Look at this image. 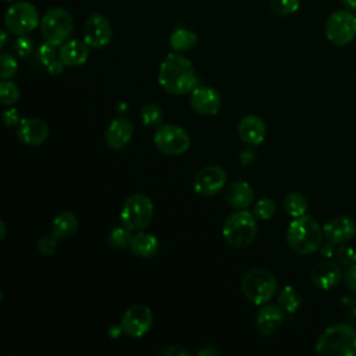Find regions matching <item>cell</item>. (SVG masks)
<instances>
[{
	"label": "cell",
	"mask_w": 356,
	"mask_h": 356,
	"mask_svg": "<svg viewBox=\"0 0 356 356\" xmlns=\"http://www.w3.org/2000/svg\"><path fill=\"white\" fill-rule=\"evenodd\" d=\"M277 278L270 271L259 267L249 270L241 281L243 296L256 306H261L271 300L277 293Z\"/></svg>",
	"instance_id": "cell-5"
},
{
	"label": "cell",
	"mask_w": 356,
	"mask_h": 356,
	"mask_svg": "<svg viewBox=\"0 0 356 356\" xmlns=\"http://www.w3.org/2000/svg\"><path fill=\"white\" fill-rule=\"evenodd\" d=\"M346 314H348V318L356 324V302H350L349 303V307L346 310Z\"/></svg>",
	"instance_id": "cell-41"
},
{
	"label": "cell",
	"mask_w": 356,
	"mask_h": 356,
	"mask_svg": "<svg viewBox=\"0 0 356 356\" xmlns=\"http://www.w3.org/2000/svg\"><path fill=\"white\" fill-rule=\"evenodd\" d=\"M282 323H284V310L280 307V305H273L268 302L261 305L254 318L257 331L266 337L275 334L282 325Z\"/></svg>",
	"instance_id": "cell-19"
},
{
	"label": "cell",
	"mask_w": 356,
	"mask_h": 356,
	"mask_svg": "<svg viewBox=\"0 0 356 356\" xmlns=\"http://www.w3.org/2000/svg\"><path fill=\"white\" fill-rule=\"evenodd\" d=\"M278 305L286 313H295L302 305L300 293L291 285L284 286L278 293Z\"/></svg>",
	"instance_id": "cell-27"
},
{
	"label": "cell",
	"mask_w": 356,
	"mask_h": 356,
	"mask_svg": "<svg viewBox=\"0 0 356 356\" xmlns=\"http://www.w3.org/2000/svg\"><path fill=\"white\" fill-rule=\"evenodd\" d=\"M157 81L167 93L175 96L189 95L199 85L192 61L177 51L164 57L159 67Z\"/></svg>",
	"instance_id": "cell-1"
},
{
	"label": "cell",
	"mask_w": 356,
	"mask_h": 356,
	"mask_svg": "<svg viewBox=\"0 0 356 356\" xmlns=\"http://www.w3.org/2000/svg\"><path fill=\"white\" fill-rule=\"evenodd\" d=\"M270 6L277 15L285 17L298 11L300 0H270Z\"/></svg>",
	"instance_id": "cell-32"
},
{
	"label": "cell",
	"mask_w": 356,
	"mask_h": 356,
	"mask_svg": "<svg viewBox=\"0 0 356 356\" xmlns=\"http://www.w3.org/2000/svg\"><path fill=\"white\" fill-rule=\"evenodd\" d=\"M74 28V19L71 14L61 8L53 7L44 13L40 19V31L44 42L53 46H61L68 40Z\"/></svg>",
	"instance_id": "cell-7"
},
{
	"label": "cell",
	"mask_w": 356,
	"mask_h": 356,
	"mask_svg": "<svg viewBox=\"0 0 356 356\" xmlns=\"http://www.w3.org/2000/svg\"><path fill=\"white\" fill-rule=\"evenodd\" d=\"M224 200L235 210H246L254 200L253 188L245 181H234L224 188Z\"/></svg>",
	"instance_id": "cell-21"
},
{
	"label": "cell",
	"mask_w": 356,
	"mask_h": 356,
	"mask_svg": "<svg viewBox=\"0 0 356 356\" xmlns=\"http://www.w3.org/2000/svg\"><path fill=\"white\" fill-rule=\"evenodd\" d=\"M343 282L350 293L356 295V263L348 266L343 274Z\"/></svg>",
	"instance_id": "cell-37"
},
{
	"label": "cell",
	"mask_w": 356,
	"mask_h": 356,
	"mask_svg": "<svg viewBox=\"0 0 356 356\" xmlns=\"http://www.w3.org/2000/svg\"><path fill=\"white\" fill-rule=\"evenodd\" d=\"M257 234L256 216L248 210H238L229 214L222 224L225 242L235 249L250 246Z\"/></svg>",
	"instance_id": "cell-4"
},
{
	"label": "cell",
	"mask_w": 356,
	"mask_h": 356,
	"mask_svg": "<svg viewBox=\"0 0 356 356\" xmlns=\"http://www.w3.org/2000/svg\"><path fill=\"white\" fill-rule=\"evenodd\" d=\"M17 136L28 146H40L49 138V127L39 118L26 117L17 125Z\"/></svg>",
	"instance_id": "cell-16"
},
{
	"label": "cell",
	"mask_w": 356,
	"mask_h": 356,
	"mask_svg": "<svg viewBox=\"0 0 356 356\" xmlns=\"http://www.w3.org/2000/svg\"><path fill=\"white\" fill-rule=\"evenodd\" d=\"M227 172L220 165H204L193 177V191L204 197L214 196L225 188Z\"/></svg>",
	"instance_id": "cell-12"
},
{
	"label": "cell",
	"mask_w": 356,
	"mask_h": 356,
	"mask_svg": "<svg viewBox=\"0 0 356 356\" xmlns=\"http://www.w3.org/2000/svg\"><path fill=\"white\" fill-rule=\"evenodd\" d=\"M153 202L145 193H134L127 197L121 209L122 225L129 231H143L153 220Z\"/></svg>",
	"instance_id": "cell-6"
},
{
	"label": "cell",
	"mask_w": 356,
	"mask_h": 356,
	"mask_svg": "<svg viewBox=\"0 0 356 356\" xmlns=\"http://www.w3.org/2000/svg\"><path fill=\"white\" fill-rule=\"evenodd\" d=\"M79 221L72 211H60L51 222V235L57 239H67L75 235L78 231Z\"/></svg>",
	"instance_id": "cell-24"
},
{
	"label": "cell",
	"mask_w": 356,
	"mask_h": 356,
	"mask_svg": "<svg viewBox=\"0 0 356 356\" xmlns=\"http://www.w3.org/2000/svg\"><path fill=\"white\" fill-rule=\"evenodd\" d=\"M314 350L320 356H356V328L345 323L325 328Z\"/></svg>",
	"instance_id": "cell-3"
},
{
	"label": "cell",
	"mask_w": 356,
	"mask_h": 356,
	"mask_svg": "<svg viewBox=\"0 0 356 356\" xmlns=\"http://www.w3.org/2000/svg\"><path fill=\"white\" fill-rule=\"evenodd\" d=\"M163 118V110L157 104L147 103L140 108V120L142 124L146 127H159L161 125Z\"/></svg>",
	"instance_id": "cell-28"
},
{
	"label": "cell",
	"mask_w": 356,
	"mask_h": 356,
	"mask_svg": "<svg viewBox=\"0 0 356 356\" xmlns=\"http://www.w3.org/2000/svg\"><path fill=\"white\" fill-rule=\"evenodd\" d=\"M1 120H3L4 125H6V127H8V128H11V127H17V125L19 124V121H21L19 114H18V110H17V108H14V107L4 110V111H3V114H1Z\"/></svg>",
	"instance_id": "cell-38"
},
{
	"label": "cell",
	"mask_w": 356,
	"mask_h": 356,
	"mask_svg": "<svg viewBox=\"0 0 356 356\" xmlns=\"http://www.w3.org/2000/svg\"><path fill=\"white\" fill-rule=\"evenodd\" d=\"M159 355H161V356H188L189 352L185 350V349L181 348V346L168 345V346L160 349V350H159Z\"/></svg>",
	"instance_id": "cell-39"
},
{
	"label": "cell",
	"mask_w": 356,
	"mask_h": 356,
	"mask_svg": "<svg viewBox=\"0 0 356 356\" xmlns=\"http://www.w3.org/2000/svg\"><path fill=\"white\" fill-rule=\"evenodd\" d=\"M57 46H53L47 42H44L39 49H38V58L42 65L49 67L51 63L58 60V51L56 50Z\"/></svg>",
	"instance_id": "cell-34"
},
{
	"label": "cell",
	"mask_w": 356,
	"mask_h": 356,
	"mask_svg": "<svg viewBox=\"0 0 356 356\" xmlns=\"http://www.w3.org/2000/svg\"><path fill=\"white\" fill-rule=\"evenodd\" d=\"M120 324L127 337L140 338L152 328L153 313L150 307L145 305H134L124 312Z\"/></svg>",
	"instance_id": "cell-11"
},
{
	"label": "cell",
	"mask_w": 356,
	"mask_h": 356,
	"mask_svg": "<svg viewBox=\"0 0 356 356\" xmlns=\"http://www.w3.org/2000/svg\"><path fill=\"white\" fill-rule=\"evenodd\" d=\"M64 68H65V65H64V63L58 58V60H56L54 63H51L49 67H46V70L49 71V74H51V75H58V74H61L63 71H64Z\"/></svg>",
	"instance_id": "cell-40"
},
{
	"label": "cell",
	"mask_w": 356,
	"mask_h": 356,
	"mask_svg": "<svg viewBox=\"0 0 356 356\" xmlns=\"http://www.w3.org/2000/svg\"><path fill=\"white\" fill-rule=\"evenodd\" d=\"M284 210L292 218L302 217L307 211V199L300 192H289L282 200Z\"/></svg>",
	"instance_id": "cell-26"
},
{
	"label": "cell",
	"mask_w": 356,
	"mask_h": 356,
	"mask_svg": "<svg viewBox=\"0 0 356 356\" xmlns=\"http://www.w3.org/2000/svg\"><path fill=\"white\" fill-rule=\"evenodd\" d=\"M325 38L335 46H346L356 38V15L349 10L334 11L324 25Z\"/></svg>",
	"instance_id": "cell-10"
},
{
	"label": "cell",
	"mask_w": 356,
	"mask_h": 356,
	"mask_svg": "<svg viewBox=\"0 0 356 356\" xmlns=\"http://www.w3.org/2000/svg\"><path fill=\"white\" fill-rule=\"evenodd\" d=\"M324 239L330 245H342L356 234V222L349 216H337L323 225Z\"/></svg>",
	"instance_id": "cell-15"
},
{
	"label": "cell",
	"mask_w": 356,
	"mask_h": 356,
	"mask_svg": "<svg viewBox=\"0 0 356 356\" xmlns=\"http://www.w3.org/2000/svg\"><path fill=\"white\" fill-rule=\"evenodd\" d=\"M153 143L159 152L167 156H179L191 147V136L179 125L161 124L156 128Z\"/></svg>",
	"instance_id": "cell-9"
},
{
	"label": "cell",
	"mask_w": 356,
	"mask_h": 356,
	"mask_svg": "<svg viewBox=\"0 0 356 356\" xmlns=\"http://www.w3.org/2000/svg\"><path fill=\"white\" fill-rule=\"evenodd\" d=\"M221 103L220 93L211 86L197 85L189 93V106L200 115H216L221 108Z\"/></svg>",
	"instance_id": "cell-14"
},
{
	"label": "cell",
	"mask_w": 356,
	"mask_h": 356,
	"mask_svg": "<svg viewBox=\"0 0 356 356\" xmlns=\"http://www.w3.org/2000/svg\"><path fill=\"white\" fill-rule=\"evenodd\" d=\"M131 236L132 234L127 227H115L108 234V243L115 249H125L129 245Z\"/></svg>",
	"instance_id": "cell-30"
},
{
	"label": "cell",
	"mask_w": 356,
	"mask_h": 356,
	"mask_svg": "<svg viewBox=\"0 0 356 356\" xmlns=\"http://www.w3.org/2000/svg\"><path fill=\"white\" fill-rule=\"evenodd\" d=\"M89 49L90 47L83 40L70 39L60 46L58 58L65 67H78L88 61Z\"/></svg>",
	"instance_id": "cell-22"
},
{
	"label": "cell",
	"mask_w": 356,
	"mask_h": 356,
	"mask_svg": "<svg viewBox=\"0 0 356 356\" xmlns=\"http://www.w3.org/2000/svg\"><path fill=\"white\" fill-rule=\"evenodd\" d=\"M14 50L19 57H28L33 51V40L26 35H21L14 42Z\"/></svg>",
	"instance_id": "cell-36"
},
{
	"label": "cell",
	"mask_w": 356,
	"mask_h": 356,
	"mask_svg": "<svg viewBox=\"0 0 356 356\" xmlns=\"http://www.w3.org/2000/svg\"><path fill=\"white\" fill-rule=\"evenodd\" d=\"M56 236H40L39 241H38V250L42 256H46V257H51L56 250H57V242H56Z\"/></svg>",
	"instance_id": "cell-35"
},
{
	"label": "cell",
	"mask_w": 356,
	"mask_h": 356,
	"mask_svg": "<svg viewBox=\"0 0 356 356\" xmlns=\"http://www.w3.org/2000/svg\"><path fill=\"white\" fill-rule=\"evenodd\" d=\"M4 1H14V0H4Z\"/></svg>",
	"instance_id": "cell-46"
},
{
	"label": "cell",
	"mask_w": 356,
	"mask_h": 356,
	"mask_svg": "<svg viewBox=\"0 0 356 356\" xmlns=\"http://www.w3.org/2000/svg\"><path fill=\"white\" fill-rule=\"evenodd\" d=\"M19 89L18 86L8 81V79H3L0 82V103L3 106H13L19 100Z\"/></svg>",
	"instance_id": "cell-29"
},
{
	"label": "cell",
	"mask_w": 356,
	"mask_h": 356,
	"mask_svg": "<svg viewBox=\"0 0 356 356\" xmlns=\"http://www.w3.org/2000/svg\"><path fill=\"white\" fill-rule=\"evenodd\" d=\"M6 234H7L6 222H4V221H0V239H1V241L6 238Z\"/></svg>",
	"instance_id": "cell-45"
},
{
	"label": "cell",
	"mask_w": 356,
	"mask_h": 356,
	"mask_svg": "<svg viewBox=\"0 0 356 356\" xmlns=\"http://www.w3.org/2000/svg\"><path fill=\"white\" fill-rule=\"evenodd\" d=\"M275 210H277V206H275V202L273 199L261 197L256 202L254 209H253V214L256 216V218L266 221V220H270L275 214Z\"/></svg>",
	"instance_id": "cell-31"
},
{
	"label": "cell",
	"mask_w": 356,
	"mask_h": 356,
	"mask_svg": "<svg viewBox=\"0 0 356 356\" xmlns=\"http://www.w3.org/2000/svg\"><path fill=\"white\" fill-rule=\"evenodd\" d=\"M310 278L318 289L328 291V289H332L334 286H337L343 277H342V271H341V267L338 263L331 261V260H324V261L317 263L313 267V270L310 273Z\"/></svg>",
	"instance_id": "cell-18"
},
{
	"label": "cell",
	"mask_w": 356,
	"mask_h": 356,
	"mask_svg": "<svg viewBox=\"0 0 356 356\" xmlns=\"http://www.w3.org/2000/svg\"><path fill=\"white\" fill-rule=\"evenodd\" d=\"M324 234L323 227L312 216H302L292 220L286 229V242L292 252L307 256L317 252L321 246Z\"/></svg>",
	"instance_id": "cell-2"
},
{
	"label": "cell",
	"mask_w": 356,
	"mask_h": 356,
	"mask_svg": "<svg viewBox=\"0 0 356 356\" xmlns=\"http://www.w3.org/2000/svg\"><path fill=\"white\" fill-rule=\"evenodd\" d=\"M170 47L177 51V53H182L186 50H191L192 47L196 46L197 43V35L191 31V29H185V28H178L175 29L168 39Z\"/></svg>",
	"instance_id": "cell-25"
},
{
	"label": "cell",
	"mask_w": 356,
	"mask_h": 356,
	"mask_svg": "<svg viewBox=\"0 0 356 356\" xmlns=\"http://www.w3.org/2000/svg\"><path fill=\"white\" fill-rule=\"evenodd\" d=\"M134 136V125L128 118L120 117L113 120L104 132V142L113 150L125 147Z\"/></svg>",
	"instance_id": "cell-17"
},
{
	"label": "cell",
	"mask_w": 356,
	"mask_h": 356,
	"mask_svg": "<svg viewBox=\"0 0 356 356\" xmlns=\"http://www.w3.org/2000/svg\"><path fill=\"white\" fill-rule=\"evenodd\" d=\"M196 355H199V356H203V355H209V356H211V355H218V350H217V349H214V348H211V346H206V348H203V349L197 350V353H196Z\"/></svg>",
	"instance_id": "cell-42"
},
{
	"label": "cell",
	"mask_w": 356,
	"mask_h": 356,
	"mask_svg": "<svg viewBox=\"0 0 356 356\" xmlns=\"http://www.w3.org/2000/svg\"><path fill=\"white\" fill-rule=\"evenodd\" d=\"M128 249L138 257L149 259L157 254L159 252V239L147 232L136 231L132 234Z\"/></svg>",
	"instance_id": "cell-23"
},
{
	"label": "cell",
	"mask_w": 356,
	"mask_h": 356,
	"mask_svg": "<svg viewBox=\"0 0 356 356\" xmlns=\"http://www.w3.org/2000/svg\"><path fill=\"white\" fill-rule=\"evenodd\" d=\"M266 124L254 114L245 115L238 124V135L241 140L250 146H259L266 139Z\"/></svg>",
	"instance_id": "cell-20"
},
{
	"label": "cell",
	"mask_w": 356,
	"mask_h": 356,
	"mask_svg": "<svg viewBox=\"0 0 356 356\" xmlns=\"http://www.w3.org/2000/svg\"><path fill=\"white\" fill-rule=\"evenodd\" d=\"M113 38V29L108 18L100 13H93L88 17L83 25V42L90 49L106 47Z\"/></svg>",
	"instance_id": "cell-13"
},
{
	"label": "cell",
	"mask_w": 356,
	"mask_h": 356,
	"mask_svg": "<svg viewBox=\"0 0 356 356\" xmlns=\"http://www.w3.org/2000/svg\"><path fill=\"white\" fill-rule=\"evenodd\" d=\"M18 68V63L15 57L10 53H1L0 56V76L3 79H10L11 76L15 75Z\"/></svg>",
	"instance_id": "cell-33"
},
{
	"label": "cell",
	"mask_w": 356,
	"mask_h": 356,
	"mask_svg": "<svg viewBox=\"0 0 356 356\" xmlns=\"http://www.w3.org/2000/svg\"><path fill=\"white\" fill-rule=\"evenodd\" d=\"M341 3H342L348 10H356V0H341Z\"/></svg>",
	"instance_id": "cell-43"
},
{
	"label": "cell",
	"mask_w": 356,
	"mask_h": 356,
	"mask_svg": "<svg viewBox=\"0 0 356 356\" xmlns=\"http://www.w3.org/2000/svg\"><path fill=\"white\" fill-rule=\"evenodd\" d=\"M7 39H8V35H7V32L3 29V31H1V42H0V47H1V49L6 47Z\"/></svg>",
	"instance_id": "cell-44"
},
{
	"label": "cell",
	"mask_w": 356,
	"mask_h": 356,
	"mask_svg": "<svg viewBox=\"0 0 356 356\" xmlns=\"http://www.w3.org/2000/svg\"><path fill=\"white\" fill-rule=\"evenodd\" d=\"M38 25H40L39 13L29 1L14 3L4 14V26L13 35H28Z\"/></svg>",
	"instance_id": "cell-8"
}]
</instances>
